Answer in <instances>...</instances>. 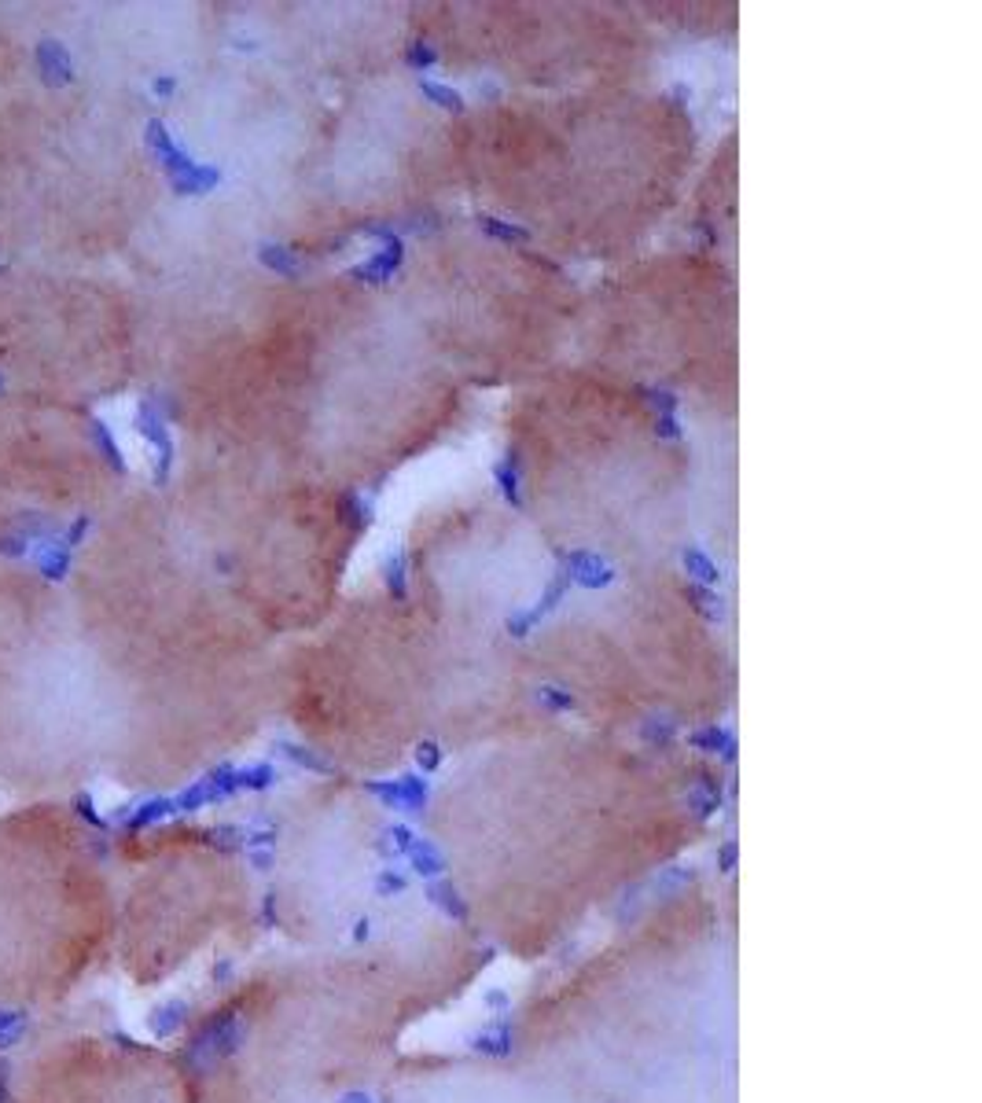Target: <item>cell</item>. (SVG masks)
Instances as JSON below:
<instances>
[{
	"label": "cell",
	"mask_w": 982,
	"mask_h": 1103,
	"mask_svg": "<svg viewBox=\"0 0 982 1103\" xmlns=\"http://www.w3.org/2000/svg\"><path fill=\"white\" fill-rule=\"evenodd\" d=\"M527 659L541 692L563 695L600 732L670 740L714 725L728 699L714 610L666 563L626 567L556 603Z\"/></svg>",
	"instance_id": "obj_7"
},
{
	"label": "cell",
	"mask_w": 982,
	"mask_h": 1103,
	"mask_svg": "<svg viewBox=\"0 0 982 1103\" xmlns=\"http://www.w3.org/2000/svg\"><path fill=\"white\" fill-rule=\"evenodd\" d=\"M114 978L166 993L251 953L265 927L262 868L243 827L188 820L170 799L114 813Z\"/></svg>",
	"instance_id": "obj_8"
},
{
	"label": "cell",
	"mask_w": 982,
	"mask_h": 1103,
	"mask_svg": "<svg viewBox=\"0 0 982 1103\" xmlns=\"http://www.w3.org/2000/svg\"><path fill=\"white\" fill-rule=\"evenodd\" d=\"M541 717L523 648L394 589L339 600L295 684L302 747L350 776L397 773L427 751L479 754L545 728Z\"/></svg>",
	"instance_id": "obj_3"
},
{
	"label": "cell",
	"mask_w": 982,
	"mask_h": 1103,
	"mask_svg": "<svg viewBox=\"0 0 982 1103\" xmlns=\"http://www.w3.org/2000/svg\"><path fill=\"white\" fill-rule=\"evenodd\" d=\"M88 442L96 445V452L104 456V464L111 468V471H118V475H126V456H121V445L114 442V435H111V427L104 423V419H96L92 416L88 419Z\"/></svg>",
	"instance_id": "obj_19"
},
{
	"label": "cell",
	"mask_w": 982,
	"mask_h": 1103,
	"mask_svg": "<svg viewBox=\"0 0 982 1103\" xmlns=\"http://www.w3.org/2000/svg\"><path fill=\"white\" fill-rule=\"evenodd\" d=\"M0 556H8V560H26V556H29V541L19 537L15 530H12V534H0Z\"/></svg>",
	"instance_id": "obj_20"
},
{
	"label": "cell",
	"mask_w": 982,
	"mask_h": 1103,
	"mask_svg": "<svg viewBox=\"0 0 982 1103\" xmlns=\"http://www.w3.org/2000/svg\"><path fill=\"white\" fill-rule=\"evenodd\" d=\"M728 953L718 894L673 886L537 983L512 1059L556 1103H725Z\"/></svg>",
	"instance_id": "obj_2"
},
{
	"label": "cell",
	"mask_w": 982,
	"mask_h": 1103,
	"mask_svg": "<svg viewBox=\"0 0 982 1103\" xmlns=\"http://www.w3.org/2000/svg\"><path fill=\"white\" fill-rule=\"evenodd\" d=\"M655 397L596 364H556L508 402L519 511L548 548L644 567L692 534L695 460Z\"/></svg>",
	"instance_id": "obj_5"
},
{
	"label": "cell",
	"mask_w": 982,
	"mask_h": 1103,
	"mask_svg": "<svg viewBox=\"0 0 982 1103\" xmlns=\"http://www.w3.org/2000/svg\"><path fill=\"white\" fill-rule=\"evenodd\" d=\"M104 817L78 832H0V1030L92 1000L114 971Z\"/></svg>",
	"instance_id": "obj_10"
},
{
	"label": "cell",
	"mask_w": 982,
	"mask_h": 1103,
	"mask_svg": "<svg viewBox=\"0 0 982 1103\" xmlns=\"http://www.w3.org/2000/svg\"><path fill=\"white\" fill-rule=\"evenodd\" d=\"M405 593L431 615L494 629L537 607L552 585V548L497 489H449L405 534Z\"/></svg>",
	"instance_id": "obj_13"
},
{
	"label": "cell",
	"mask_w": 982,
	"mask_h": 1103,
	"mask_svg": "<svg viewBox=\"0 0 982 1103\" xmlns=\"http://www.w3.org/2000/svg\"><path fill=\"white\" fill-rule=\"evenodd\" d=\"M0 1103H188V1082L170 1045L81 1000L0 1030Z\"/></svg>",
	"instance_id": "obj_15"
},
{
	"label": "cell",
	"mask_w": 982,
	"mask_h": 1103,
	"mask_svg": "<svg viewBox=\"0 0 982 1103\" xmlns=\"http://www.w3.org/2000/svg\"><path fill=\"white\" fill-rule=\"evenodd\" d=\"M714 806L688 743L545 725L449 773L423 820L468 927L541 960L685 857Z\"/></svg>",
	"instance_id": "obj_1"
},
{
	"label": "cell",
	"mask_w": 982,
	"mask_h": 1103,
	"mask_svg": "<svg viewBox=\"0 0 982 1103\" xmlns=\"http://www.w3.org/2000/svg\"><path fill=\"white\" fill-rule=\"evenodd\" d=\"M0 390H4V372H0Z\"/></svg>",
	"instance_id": "obj_23"
},
{
	"label": "cell",
	"mask_w": 982,
	"mask_h": 1103,
	"mask_svg": "<svg viewBox=\"0 0 982 1103\" xmlns=\"http://www.w3.org/2000/svg\"><path fill=\"white\" fill-rule=\"evenodd\" d=\"M34 63H37V74L48 88H67L74 85L78 70H74V55L71 48L59 41V37H41L34 45Z\"/></svg>",
	"instance_id": "obj_17"
},
{
	"label": "cell",
	"mask_w": 982,
	"mask_h": 1103,
	"mask_svg": "<svg viewBox=\"0 0 982 1103\" xmlns=\"http://www.w3.org/2000/svg\"><path fill=\"white\" fill-rule=\"evenodd\" d=\"M732 310V276L714 254L666 251L626 261L581 294L574 343L603 372L718 409L736 364Z\"/></svg>",
	"instance_id": "obj_11"
},
{
	"label": "cell",
	"mask_w": 982,
	"mask_h": 1103,
	"mask_svg": "<svg viewBox=\"0 0 982 1103\" xmlns=\"http://www.w3.org/2000/svg\"><path fill=\"white\" fill-rule=\"evenodd\" d=\"M29 560L37 563V570H41L45 581H63V577L71 574V567H74V552L63 544V534H59V537H48V541L29 544Z\"/></svg>",
	"instance_id": "obj_18"
},
{
	"label": "cell",
	"mask_w": 982,
	"mask_h": 1103,
	"mask_svg": "<svg viewBox=\"0 0 982 1103\" xmlns=\"http://www.w3.org/2000/svg\"><path fill=\"white\" fill-rule=\"evenodd\" d=\"M423 350L464 383H530L574 343L581 294L548 251L494 221L420 232L387 287Z\"/></svg>",
	"instance_id": "obj_9"
},
{
	"label": "cell",
	"mask_w": 982,
	"mask_h": 1103,
	"mask_svg": "<svg viewBox=\"0 0 982 1103\" xmlns=\"http://www.w3.org/2000/svg\"><path fill=\"white\" fill-rule=\"evenodd\" d=\"M383 1103H556L515 1059L468 1052H416L387 1066Z\"/></svg>",
	"instance_id": "obj_16"
},
{
	"label": "cell",
	"mask_w": 982,
	"mask_h": 1103,
	"mask_svg": "<svg viewBox=\"0 0 982 1103\" xmlns=\"http://www.w3.org/2000/svg\"><path fill=\"white\" fill-rule=\"evenodd\" d=\"M416 1023L361 941L199 986L173 1026L188 1103H346L379 1085Z\"/></svg>",
	"instance_id": "obj_6"
},
{
	"label": "cell",
	"mask_w": 982,
	"mask_h": 1103,
	"mask_svg": "<svg viewBox=\"0 0 982 1103\" xmlns=\"http://www.w3.org/2000/svg\"><path fill=\"white\" fill-rule=\"evenodd\" d=\"M151 92H155L159 100H173L177 96V78L173 74H159L155 81H151Z\"/></svg>",
	"instance_id": "obj_22"
},
{
	"label": "cell",
	"mask_w": 982,
	"mask_h": 1103,
	"mask_svg": "<svg viewBox=\"0 0 982 1103\" xmlns=\"http://www.w3.org/2000/svg\"><path fill=\"white\" fill-rule=\"evenodd\" d=\"M456 162L552 258H629L681 203L695 126L681 100L640 81L508 96L456 118Z\"/></svg>",
	"instance_id": "obj_4"
},
{
	"label": "cell",
	"mask_w": 982,
	"mask_h": 1103,
	"mask_svg": "<svg viewBox=\"0 0 982 1103\" xmlns=\"http://www.w3.org/2000/svg\"><path fill=\"white\" fill-rule=\"evenodd\" d=\"M427 29L431 48L453 70H494L489 78L523 81L530 88H593L626 85L652 52V37L637 19L607 8H442Z\"/></svg>",
	"instance_id": "obj_14"
},
{
	"label": "cell",
	"mask_w": 982,
	"mask_h": 1103,
	"mask_svg": "<svg viewBox=\"0 0 982 1103\" xmlns=\"http://www.w3.org/2000/svg\"><path fill=\"white\" fill-rule=\"evenodd\" d=\"M251 842L265 919L305 949L354 941L379 905L390 824L376 794L354 776L295 787Z\"/></svg>",
	"instance_id": "obj_12"
},
{
	"label": "cell",
	"mask_w": 982,
	"mask_h": 1103,
	"mask_svg": "<svg viewBox=\"0 0 982 1103\" xmlns=\"http://www.w3.org/2000/svg\"><path fill=\"white\" fill-rule=\"evenodd\" d=\"M88 530H92V515H78L74 523H71V527L63 530V544H67V548L74 552V548H78V544H81V541L88 537Z\"/></svg>",
	"instance_id": "obj_21"
}]
</instances>
